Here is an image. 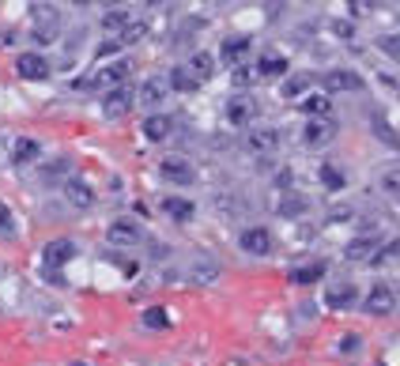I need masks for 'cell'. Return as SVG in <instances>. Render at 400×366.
<instances>
[{"label":"cell","mask_w":400,"mask_h":366,"mask_svg":"<svg viewBox=\"0 0 400 366\" xmlns=\"http://www.w3.org/2000/svg\"><path fill=\"white\" fill-rule=\"evenodd\" d=\"M143 325H148V329H166V325H170V317H166L163 306H151V309H143Z\"/></svg>","instance_id":"obj_31"},{"label":"cell","mask_w":400,"mask_h":366,"mask_svg":"<svg viewBox=\"0 0 400 366\" xmlns=\"http://www.w3.org/2000/svg\"><path fill=\"white\" fill-rule=\"evenodd\" d=\"M30 12H35V35H38V42H53V38H57V23H61L57 8H53V4H35Z\"/></svg>","instance_id":"obj_4"},{"label":"cell","mask_w":400,"mask_h":366,"mask_svg":"<svg viewBox=\"0 0 400 366\" xmlns=\"http://www.w3.org/2000/svg\"><path fill=\"white\" fill-rule=\"evenodd\" d=\"M129 110H132V87H114V91H106V98H102L106 117H125Z\"/></svg>","instance_id":"obj_11"},{"label":"cell","mask_w":400,"mask_h":366,"mask_svg":"<svg viewBox=\"0 0 400 366\" xmlns=\"http://www.w3.org/2000/svg\"><path fill=\"white\" fill-rule=\"evenodd\" d=\"M306 83H310L306 76H291V80L283 83V98H295V95H302V91H306Z\"/></svg>","instance_id":"obj_37"},{"label":"cell","mask_w":400,"mask_h":366,"mask_svg":"<svg viewBox=\"0 0 400 366\" xmlns=\"http://www.w3.org/2000/svg\"><path fill=\"white\" fill-rule=\"evenodd\" d=\"M359 343H363V340L355 336V332H348V336L340 340V355H355V351H359Z\"/></svg>","instance_id":"obj_38"},{"label":"cell","mask_w":400,"mask_h":366,"mask_svg":"<svg viewBox=\"0 0 400 366\" xmlns=\"http://www.w3.org/2000/svg\"><path fill=\"white\" fill-rule=\"evenodd\" d=\"M321 83H325V91H363V76L351 69H332L321 76Z\"/></svg>","instance_id":"obj_9"},{"label":"cell","mask_w":400,"mask_h":366,"mask_svg":"<svg viewBox=\"0 0 400 366\" xmlns=\"http://www.w3.org/2000/svg\"><path fill=\"white\" fill-rule=\"evenodd\" d=\"M166 91H170V87H166L163 76H151V80H143V87H140V102L143 106H159L166 98Z\"/></svg>","instance_id":"obj_19"},{"label":"cell","mask_w":400,"mask_h":366,"mask_svg":"<svg viewBox=\"0 0 400 366\" xmlns=\"http://www.w3.org/2000/svg\"><path fill=\"white\" fill-rule=\"evenodd\" d=\"M163 216H170L174 223H189V219L196 216L193 201H185V196H166L163 201Z\"/></svg>","instance_id":"obj_17"},{"label":"cell","mask_w":400,"mask_h":366,"mask_svg":"<svg viewBox=\"0 0 400 366\" xmlns=\"http://www.w3.org/2000/svg\"><path fill=\"white\" fill-rule=\"evenodd\" d=\"M298 212H306V196L287 193L283 201H280V216H298Z\"/></svg>","instance_id":"obj_30"},{"label":"cell","mask_w":400,"mask_h":366,"mask_svg":"<svg viewBox=\"0 0 400 366\" xmlns=\"http://www.w3.org/2000/svg\"><path fill=\"white\" fill-rule=\"evenodd\" d=\"M321 280H325V261H310V264L291 272V283H298V287H314Z\"/></svg>","instance_id":"obj_18"},{"label":"cell","mask_w":400,"mask_h":366,"mask_svg":"<svg viewBox=\"0 0 400 366\" xmlns=\"http://www.w3.org/2000/svg\"><path fill=\"white\" fill-rule=\"evenodd\" d=\"M143 35H148V23H129V27L117 35V46H132V42H140Z\"/></svg>","instance_id":"obj_29"},{"label":"cell","mask_w":400,"mask_h":366,"mask_svg":"<svg viewBox=\"0 0 400 366\" xmlns=\"http://www.w3.org/2000/svg\"><path fill=\"white\" fill-rule=\"evenodd\" d=\"M302 140H306V148H325V143L336 140V121H329V117H310Z\"/></svg>","instance_id":"obj_5"},{"label":"cell","mask_w":400,"mask_h":366,"mask_svg":"<svg viewBox=\"0 0 400 366\" xmlns=\"http://www.w3.org/2000/svg\"><path fill=\"white\" fill-rule=\"evenodd\" d=\"M257 72H261V76H269V80H276V76H283V72H287V61L280 57V53H264V57L257 61Z\"/></svg>","instance_id":"obj_23"},{"label":"cell","mask_w":400,"mask_h":366,"mask_svg":"<svg viewBox=\"0 0 400 366\" xmlns=\"http://www.w3.org/2000/svg\"><path fill=\"white\" fill-rule=\"evenodd\" d=\"M106 242L110 246H136V242H143V227L136 219H114L106 227Z\"/></svg>","instance_id":"obj_1"},{"label":"cell","mask_w":400,"mask_h":366,"mask_svg":"<svg viewBox=\"0 0 400 366\" xmlns=\"http://www.w3.org/2000/svg\"><path fill=\"white\" fill-rule=\"evenodd\" d=\"M0 235H16V216L4 201H0Z\"/></svg>","instance_id":"obj_36"},{"label":"cell","mask_w":400,"mask_h":366,"mask_svg":"<svg viewBox=\"0 0 400 366\" xmlns=\"http://www.w3.org/2000/svg\"><path fill=\"white\" fill-rule=\"evenodd\" d=\"M317 174H321V182H325L332 193H340V189H343V174H340L332 163H321V170H317Z\"/></svg>","instance_id":"obj_28"},{"label":"cell","mask_w":400,"mask_h":366,"mask_svg":"<svg viewBox=\"0 0 400 366\" xmlns=\"http://www.w3.org/2000/svg\"><path fill=\"white\" fill-rule=\"evenodd\" d=\"M129 23H132V16L125 12V8H110V12L102 16V27H106V30H117V35H121Z\"/></svg>","instance_id":"obj_26"},{"label":"cell","mask_w":400,"mask_h":366,"mask_svg":"<svg viewBox=\"0 0 400 366\" xmlns=\"http://www.w3.org/2000/svg\"><path fill=\"white\" fill-rule=\"evenodd\" d=\"M374 129H377V136H382V143H389V148H396V132L389 129V121L382 114H374Z\"/></svg>","instance_id":"obj_33"},{"label":"cell","mask_w":400,"mask_h":366,"mask_svg":"<svg viewBox=\"0 0 400 366\" xmlns=\"http://www.w3.org/2000/svg\"><path fill=\"white\" fill-rule=\"evenodd\" d=\"M16 72L23 76V80H46L53 69H49V61L42 57V53H19V57H16Z\"/></svg>","instance_id":"obj_8"},{"label":"cell","mask_w":400,"mask_h":366,"mask_svg":"<svg viewBox=\"0 0 400 366\" xmlns=\"http://www.w3.org/2000/svg\"><path fill=\"white\" fill-rule=\"evenodd\" d=\"M159 174H163V182H174V185H193L196 182L193 163H185V159H163Z\"/></svg>","instance_id":"obj_7"},{"label":"cell","mask_w":400,"mask_h":366,"mask_svg":"<svg viewBox=\"0 0 400 366\" xmlns=\"http://www.w3.org/2000/svg\"><path fill=\"white\" fill-rule=\"evenodd\" d=\"M72 257H76L72 238H53V242H46V249H42V264H46V268H61V264H69Z\"/></svg>","instance_id":"obj_6"},{"label":"cell","mask_w":400,"mask_h":366,"mask_svg":"<svg viewBox=\"0 0 400 366\" xmlns=\"http://www.w3.org/2000/svg\"><path fill=\"white\" fill-rule=\"evenodd\" d=\"M249 38H227L223 42V49H219V53H223V61L227 64H238V61H246L249 57Z\"/></svg>","instance_id":"obj_22"},{"label":"cell","mask_w":400,"mask_h":366,"mask_svg":"<svg viewBox=\"0 0 400 366\" xmlns=\"http://www.w3.org/2000/svg\"><path fill=\"white\" fill-rule=\"evenodd\" d=\"M238 246H242V253H249V257H269L272 253V235L264 227H246L238 235Z\"/></svg>","instance_id":"obj_2"},{"label":"cell","mask_w":400,"mask_h":366,"mask_svg":"<svg viewBox=\"0 0 400 366\" xmlns=\"http://www.w3.org/2000/svg\"><path fill=\"white\" fill-rule=\"evenodd\" d=\"M377 46H382V53H389L396 64H400V35H385V38H377Z\"/></svg>","instance_id":"obj_34"},{"label":"cell","mask_w":400,"mask_h":366,"mask_svg":"<svg viewBox=\"0 0 400 366\" xmlns=\"http://www.w3.org/2000/svg\"><path fill=\"white\" fill-rule=\"evenodd\" d=\"M382 189L393 196V201H400V170H389V174L382 177Z\"/></svg>","instance_id":"obj_35"},{"label":"cell","mask_w":400,"mask_h":366,"mask_svg":"<svg viewBox=\"0 0 400 366\" xmlns=\"http://www.w3.org/2000/svg\"><path fill=\"white\" fill-rule=\"evenodd\" d=\"M185 69H189V76H193L196 83H204V80H212V76H216V57H212V53H204V49H196L193 57H189Z\"/></svg>","instance_id":"obj_15"},{"label":"cell","mask_w":400,"mask_h":366,"mask_svg":"<svg viewBox=\"0 0 400 366\" xmlns=\"http://www.w3.org/2000/svg\"><path fill=\"white\" fill-rule=\"evenodd\" d=\"M370 253H377V242L374 238H355L351 246L343 249V257H348V261H366Z\"/></svg>","instance_id":"obj_24"},{"label":"cell","mask_w":400,"mask_h":366,"mask_svg":"<svg viewBox=\"0 0 400 366\" xmlns=\"http://www.w3.org/2000/svg\"><path fill=\"white\" fill-rule=\"evenodd\" d=\"M69 170H72V163H69V159H53V163L46 166V170H42V177H46V182H57V177H64Z\"/></svg>","instance_id":"obj_32"},{"label":"cell","mask_w":400,"mask_h":366,"mask_svg":"<svg viewBox=\"0 0 400 366\" xmlns=\"http://www.w3.org/2000/svg\"><path fill=\"white\" fill-rule=\"evenodd\" d=\"M253 114H257V106H253L249 98H235V102H227V121L230 125H249Z\"/></svg>","instance_id":"obj_21"},{"label":"cell","mask_w":400,"mask_h":366,"mask_svg":"<svg viewBox=\"0 0 400 366\" xmlns=\"http://www.w3.org/2000/svg\"><path fill=\"white\" fill-rule=\"evenodd\" d=\"M64 201H69L72 208H91L95 204V189L87 182H80V177H69V182H64Z\"/></svg>","instance_id":"obj_13"},{"label":"cell","mask_w":400,"mask_h":366,"mask_svg":"<svg viewBox=\"0 0 400 366\" xmlns=\"http://www.w3.org/2000/svg\"><path fill=\"white\" fill-rule=\"evenodd\" d=\"M129 72H132L129 61H114V64H102V72H98L91 83H102V87H110V91H114V87H125Z\"/></svg>","instance_id":"obj_12"},{"label":"cell","mask_w":400,"mask_h":366,"mask_svg":"<svg viewBox=\"0 0 400 366\" xmlns=\"http://www.w3.org/2000/svg\"><path fill=\"white\" fill-rule=\"evenodd\" d=\"M298 106H302L310 117H325V114H329V98H325V95H306Z\"/></svg>","instance_id":"obj_27"},{"label":"cell","mask_w":400,"mask_h":366,"mask_svg":"<svg viewBox=\"0 0 400 366\" xmlns=\"http://www.w3.org/2000/svg\"><path fill=\"white\" fill-rule=\"evenodd\" d=\"M355 298H359L355 283H329V287H325V302H329L332 309H351Z\"/></svg>","instance_id":"obj_14"},{"label":"cell","mask_w":400,"mask_h":366,"mask_svg":"<svg viewBox=\"0 0 400 366\" xmlns=\"http://www.w3.org/2000/svg\"><path fill=\"white\" fill-rule=\"evenodd\" d=\"M276 143H280V132H276V129H253L246 136L249 151H276Z\"/></svg>","instance_id":"obj_20"},{"label":"cell","mask_w":400,"mask_h":366,"mask_svg":"<svg viewBox=\"0 0 400 366\" xmlns=\"http://www.w3.org/2000/svg\"><path fill=\"white\" fill-rule=\"evenodd\" d=\"M166 87H174V91H185V95H193L200 83L193 80V76H189V69L182 64V69H174V72H170V80H166Z\"/></svg>","instance_id":"obj_25"},{"label":"cell","mask_w":400,"mask_h":366,"mask_svg":"<svg viewBox=\"0 0 400 366\" xmlns=\"http://www.w3.org/2000/svg\"><path fill=\"white\" fill-rule=\"evenodd\" d=\"M235 83L246 87V83H249V69H238V72H235Z\"/></svg>","instance_id":"obj_39"},{"label":"cell","mask_w":400,"mask_h":366,"mask_svg":"<svg viewBox=\"0 0 400 366\" xmlns=\"http://www.w3.org/2000/svg\"><path fill=\"white\" fill-rule=\"evenodd\" d=\"M69 366H87V362H69Z\"/></svg>","instance_id":"obj_40"},{"label":"cell","mask_w":400,"mask_h":366,"mask_svg":"<svg viewBox=\"0 0 400 366\" xmlns=\"http://www.w3.org/2000/svg\"><path fill=\"white\" fill-rule=\"evenodd\" d=\"M38 155H42V143L38 140H30V136H19L12 143V163L16 166H30V163H38Z\"/></svg>","instance_id":"obj_16"},{"label":"cell","mask_w":400,"mask_h":366,"mask_svg":"<svg viewBox=\"0 0 400 366\" xmlns=\"http://www.w3.org/2000/svg\"><path fill=\"white\" fill-rule=\"evenodd\" d=\"M174 136V117L170 114H151L148 121H143V140L148 143H163Z\"/></svg>","instance_id":"obj_10"},{"label":"cell","mask_w":400,"mask_h":366,"mask_svg":"<svg viewBox=\"0 0 400 366\" xmlns=\"http://www.w3.org/2000/svg\"><path fill=\"white\" fill-rule=\"evenodd\" d=\"M396 309V291L389 283H374L370 287V295H366V314H374V317H389Z\"/></svg>","instance_id":"obj_3"}]
</instances>
